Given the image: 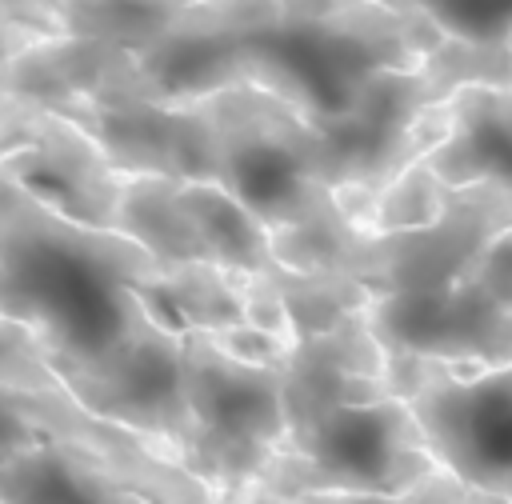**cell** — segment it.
<instances>
[{
    "instance_id": "2e32d148",
    "label": "cell",
    "mask_w": 512,
    "mask_h": 504,
    "mask_svg": "<svg viewBox=\"0 0 512 504\" xmlns=\"http://www.w3.org/2000/svg\"><path fill=\"white\" fill-rule=\"evenodd\" d=\"M508 84H512V44H508Z\"/></svg>"
},
{
    "instance_id": "9c48e42d",
    "label": "cell",
    "mask_w": 512,
    "mask_h": 504,
    "mask_svg": "<svg viewBox=\"0 0 512 504\" xmlns=\"http://www.w3.org/2000/svg\"><path fill=\"white\" fill-rule=\"evenodd\" d=\"M112 232L160 264H208L240 276H272L284 268L256 212L208 180L124 172Z\"/></svg>"
},
{
    "instance_id": "4fadbf2b",
    "label": "cell",
    "mask_w": 512,
    "mask_h": 504,
    "mask_svg": "<svg viewBox=\"0 0 512 504\" xmlns=\"http://www.w3.org/2000/svg\"><path fill=\"white\" fill-rule=\"evenodd\" d=\"M276 504H512V500L488 496L472 484H460L448 472H436L404 492H304V496L276 500Z\"/></svg>"
},
{
    "instance_id": "7c38bea8",
    "label": "cell",
    "mask_w": 512,
    "mask_h": 504,
    "mask_svg": "<svg viewBox=\"0 0 512 504\" xmlns=\"http://www.w3.org/2000/svg\"><path fill=\"white\" fill-rule=\"evenodd\" d=\"M424 20L444 44L508 60L512 44V0H380Z\"/></svg>"
},
{
    "instance_id": "9a60e30c",
    "label": "cell",
    "mask_w": 512,
    "mask_h": 504,
    "mask_svg": "<svg viewBox=\"0 0 512 504\" xmlns=\"http://www.w3.org/2000/svg\"><path fill=\"white\" fill-rule=\"evenodd\" d=\"M476 288L484 292V300L512 320V220L504 228H496L488 236V244L476 256Z\"/></svg>"
},
{
    "instance_id": "3957f363",
    "label": "cell",
    "mask_w": 512,
    "mask_h": 504,
    "mask_svg": "<svg viewBox=\"0 0 512 504\" xmlns=\"http://www.w3.org/2000/svg\"><path fill=\"white\" fill-rule=\"evenodd\" d=\"M280 404L284 440L252 504L304 492H404L440 472L392 388L364 300L292 328Z\"/></svg>"
},
{
    "instance_id": "ba28073f",
    "label": "cell",
    "mask_w": 512,
    "mask_h": 504,
    "mask_svg": "<svg viewBox=\"0 0 512 504\" xmlns=\"http://www.w3.org/2000/svg\"><path fill=\"white\" fill-rule=\"evenodd\" d=\"M388 376L436 468L488 496L512 500V360L448 364L388 356Z\"/></svg>"
},
{
    "instance_id": "277c9868",
    "label": "cell",
    "mask_w": 512,
    "mask_h": 504,
    "mask_svg": "<svg viewBox=\"0 0 512 504\" xmlns=\"http://www.w3.org/2000/svg\"><path fill=\"white\" fill-rule=\"evenodd\" d=\"M0 504H212L152 440L96 416L0 320Z\"/></svg>"
},
{
    "instance_id": "e0dca14e",
    "label": "cell",
    "mask_w": 512,
    "mask_h": 504,
    "mask_svg": "<svg viewBox=\"0 0 512 504\" xmlns=\"http://www.w3.org/2000/svg\"><path fill=\"white\" fill-rule=\"evenodd\" d=\"M40 4H52V8H56V4H60V0H40Z\"/></svg>"
},
{
    "instance_id": "8992f818",
    "label": "cell",
    "mask_w": 512,
    "mask_h": 504,
    "mask_svg": "<svg viewBox=\"0 0 512 504\" xmlns=\"http://www.w3.org/2000/svg\"><path fill=\"white\" fill-rule=\"evenodd\" d=\"M292 336L260 324L180 336V468L212 504H252L284 440L280 364Z\"/></svg>"
},
{
    "instance_id": "8fae6325",
    "label": "cell",
    "mask_w": 512,
    "mask_h": 504,
    "mask_svg": "<svg viewBox=\"0 0 512 504\" xmlns=\"http://www.w3.org/2000/svg\"><path fill=\"white\" fill-rule=\"evenodd\" d=\"M416 164L444 188L512 192V84L472 80L448 92Z\"/></svg>"
},
{
    "instance_id": "6da1fadb",
    "label": "cell",
    "mask_w": 512,
    "mask_h": 504,
    "mask_svg": "<svg viewBox=\"0 0 512 504\" xmlns=\"http://www.w3.org/2000/svg\"><path fill=\"white\" fill-rule=\"evenodd\" d=\"M248 280L208 264H160L112 228L76 224L0 172V320L96 416L180 464V336L248 320Z\"/></svg>"
},
{
    "instance_id": "5bb4252c",
    "label": "cell",
    "mask_w": 512,
    "mask_h": 504,
    "mask_svg": "<svg viewBox=\"0 0 512 504\" xmlns=\"http://www.w3.org/2000/svg\"><path fill=\"white\" fill-rule=\"evenodd\" d=\"M64 36V16L40 0H0V76L28 52Z\"/></svg>"
},
{
    "instance_id": "7a4b0ae2",
    "label": "cell",
    "mask_w": 512,
    "mask_h": 504,
    "mask_svg": "<svg viewBox=\"0 0 512 504\" xmlns=\"http://www.w3.org/2000/svg\"><path fill=\"white\" fill-rule=\"evenodd\" d=\"M508 220L512 192L444 188L408 164L376 196L368 224H348L312 272H336L364 292L388 356L504 364L512 320L476 288V256Z\"/></svg>"
},
{
    "instance_id": "52a82bcc",
    "label": "cell",
    "mask_w": 512,
    "mask_h": 504,
    "mask_svg": "<svg viewBox=\"0 0 512 504\" xmlns=\"http://www.w3.org/2000/svg\"><path fill=\"white\" fill-rule=\"evenodd\" d=\"M440 44L424 20L380 0H276L252 88L332 128L388 80L420 72Z\"/></svg>"
},
{
    "instance_id": "5b68a950",
    "label": "cell",
    "mask_w": 512,
    "mask_h": 504,
    "mask_svg": "<svg viewBox=\"0 0 512 504\" xmlns=\"http://www.w3.org/2000/svg\"><path fill=\"white\" fill-rule=\"evenodd\" d=\"M0 88L72 120L128 176L152 172L216 184V148L200 100H160L120 48L60 36L8 68Z\"/></svg>"
},
{
    "instance_id": "30bf717a",
    "label": "cell",
    "mask_w": 512,
    "mask_h": 504,
    "mask_svg": "<svg viewBox=\"0 0 512 504\" xmlns=\"http://www.w3.org/2000/svg\"><path fill=\"white\" fill-rule=\"evenodd\" d=\"M0 172L52 212L112 228L124 172L96 148L88 132L52 108L0 88Z\"/></svg>"
}]
</instances>
